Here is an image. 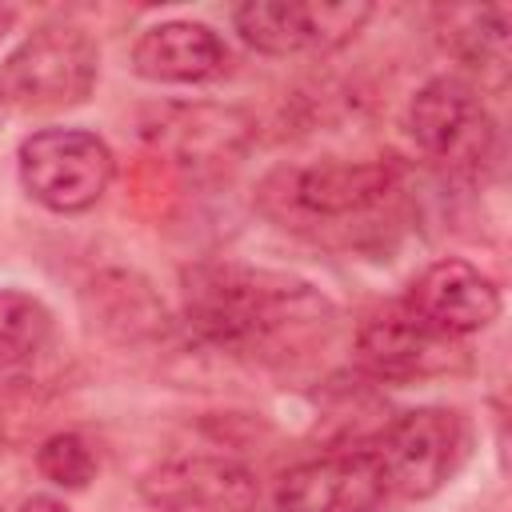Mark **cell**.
I'll return each instance as SVG.
<instances>
[{
    "mask_svg": "<svg viewBox=\"0 0 512 512\" xmlns=\"http://www.w3.org/2000/svg\"><path fill=\"white\" fill-rule=\"evenodd\" d=\"M184 312L204 340L236 352H272L328 320V304L308 284L232 264L192 268L184 276Z\"/></svg>",
    "mask_w": 512,
    "mask_h": 512,
    "instance_id": "6da1fadb",
    "label": "cell"
},
{
    "mask_svg": "<svg viewBox=\"0 0 512 512\" xmlns=\"http://www.w3.org/2000/svg\"><path fill=\"white\" fill-rule=\"evenodd\" d=\"M100 52L72 24L36 28L0 64V100L20 112H52L80 104L96 84Z\"/></svg>",
    "mask_w": 512,
    "mask_h": 512,
    "instance_id": "7a4b0ae2",
    "label": "cell"
},
{
    "mask_svg": "<svg viewBox=\"0 0 512 512\" xmlns=\"http://www.w3.org/2000/svg\"><path fill=\"white\" fill-rule=\"evenodd\" d=\"M388 496L424 500L440 492L468 456V424L452 408H412L368 448Z\"/></svg>",
    "mask_w": 512,
    "mask_h": 512,
    "instance_id": "3957f363",
    "label": "cell"
},
{
    "mask_svg": "<svg viewBox=\"0 0 512 512\" xmlns=\"http://www.w3.org/2000/svg\"><path fill=\"white\" fill-rule=\"evenodd\" d=\"M20 184L52 212H84L112 184V152L80 128H44L20 144Z\"/></svg>",
    "mask_w": 512,
    "mask_h": 512,
    "instance_id": "277c9868",
    "label": "cell"
},
{
    "mask_svg": "<svg viewBox=\"0 0 512 512\" xmlns=\"http://www.w3.org/2000/svg\"><path fill=\"white\" fill-rule=\"evenodd\" d=\"M412 140L452 172H484L496 160V124L480 96L460 80H428L408 108Z\"/></svg>",
    "mask_w": 512,
    "mask_h": 512,
    "instance_id": "5b68a950",
    "label": "cell"
},
{
    "mask_svg": "<svg viewBox=\"0 0 512 512\" xmlns=\"http://www.w3.org/2000/svg\"><path fill=\"white\" fill-rule=\"evenodd\" d=\"M268 200L284 208L292 220H348L392 192V168L388 164H304V168H280L268 180Z\"/></svg>",
    "mask_w": 512,
    "mask_h": 512,
    "instance_id": "8992f818",
    "label": "cell"
},
{
    "mask_svg": "<svg viewBox=\"0 0 512 512\" xmlns=\"http://www.w3.org/2000/svg\"><path fill=\"white\" fill-rule=\"evenodd\" d=\"M372 16L368 4H288V0H252L232 12L244 44L268 56H292L304 48H336Z\"/></svg>",
    "mask_w": 512,
    "mask_h": 512,
    "instance_id": "52a82bcc",
    "label": "cell"
},
{
    "mask_svg": "<svg viewBox=\"0 0 512 512\" xmlns=\"http://www.w3.org/2000/svg\"><path fill=\"white\" fill-rule=\"evenodd\" d=\"M356 356L380 380H424L464 364L452 336L428 328L408 304L368 316L356 336Z\"/></svg>",
    "mask_w": 512,
    "mask_h": 512,
    "instance_id": "ba28073f",
    "label": "cell"
},
{
    "mask_svg": "<svg viewBox=\"0 0 512 512\" xmlns=\"http://www.w3.org/2000/svg\"><path fill=\"white\" fill-rule=\"evenodd\" d=\"M388 500L372 452H336L288 468L276 484L280 512H380Z\"/></svg>",
    "mask_w": 512,
    "mask_h": 512,
    "instance_id": "9c48e42d",
    "label": "cell"
},
{
    "mask_svg": "<svg viewBox=\"0 0 512 512\" xmlns=\"http://www.w3.org/2000/svg\"><path fill=\"white\" fill-rule=\"evenodd\" d=\"M144 496L168 512H252L260 488L252 472L220 456H188L144 476Z\"/></svg>",
    "mask_w": 512,
    "mask_h": 512,
    "instance_id": "30bf717a",
    "label": "cell"
},
{
    "mask_svg": "<svg viewBox=\"0 0 512 512\" xmlns=\"http://www.w3.org/2000/svg\"><path fill=\"white\" fill-rule=\"evenodd\" d=\"M404 304L428 328H436L452 340L480 332L500 316L496 284L480 268H472L468 260H436L432 268H424V276L412 284Z\"/></svg>",
    "mask_w": 512,
    "mask_h": 512,
    "instance_id": "8fae6325",
    "label": "cell"
},
{
    "mask_svg": "<svg viewBox=\"0 0 512 512\" xmlns=\"http://www.w3.org/2000/svg\"><path fill=\"white\" fill-rule=\"evenodd\" d=\"M228 64V48L208 24L168 20L148 28L132 48V68L156 84H200L220 76Z\"/></svg>",
    "mask_w": 512,
    "mask_h": 512,
    "instance_id": "7c38bea8",
    "label": "cell"
},
{
    "mask_svg": "<svg viewBox=\"0 0 512 512\" xmlns=\"http://www.w3.org/2000/svg\"><path fill=\"white\" fill-rule=\"evenodd\" d=\"M48 332H52V316L40 300L0 288V368L36 356Z\"/></svg>",
    "mask_w": 512,
    "mask_h": 512,
    "instance_id": "4fadbf2b",
    "label": "cell"
},
{
    "mask_svg": "<svg viewBox=\"0 0 512 512\" xmlns=\"http://www.w3.org/2000/svg\"><path fill=\"white\" fill-rule=\"evenodd\" d=\"M456 20H464V28H452V48L480 64H496L504 68L508 60V8H456Z\"/></svg>",
    "mask_w": 512,
    "mask_h": 512,
    "instance_id": "5bb4252c",
    "label": "cell"
},
{
    "mask_svg": "<svg viewBox=\"0 0 512 512\" xmlns=\"http://www.w3.org/2000/svg\"><path fill=\"white\" fill-rule=\"evenodd\" d=\"M36 468L60 488H84L92 480V472H96V456L76 432H56V436H48L40 444Z\"/></svg>",
    "mask_w": 512,
    "mask_h": 512,
    "instance_id": "9a60e30c",
    "label": "cell"
},
{
    "mask_svg": "<svg viewBox=\"0 0 512 512\" xmlns=\"http://www.w3.org/2000/svg\"><path fill=\"white\" fill-rule=\"evenodd\" d=\"M20 512H68V508L60 500H52V496H32V500L20 504Z\"/></svg>",
    "mask_w": 512,
    "mask_h": 512,
    "instance_id": "2e32d148",
    "label": "cell"
}]
</instances>
